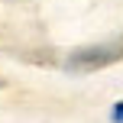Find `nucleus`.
<instances>
[{
	"label": "nucleus",
	"instance_id": "f257e3e1",
	"mask_svg": "<svg viewBox=\"0 0 123 123\" xmlns=\"http://www.w3.org/2000/svg\"><path fill=\"white\" fill-rule=\"evenodd\" d=\"M117 58H123V42H104V45H87V49L71 52L68 68L71 71H97L104 65H113Z\"/></svg>",
	"mask_w": 123,
	"mask_h": 123
},
{
	"label": "nucleus",
	"instance_id": "f03ea898",
	"mask_svg": "<svg viewBox=\"0 0 123 123\" xmlns=\"http://www.w3.org/2000/svg\"><path fill=\"white\" fill-rule=\"evenodd\" d=\"M113 123H123V100L113 104Z\"/></svg>",
	"mask_w": 123,
	"mask_h": 123
}]
</instances>
